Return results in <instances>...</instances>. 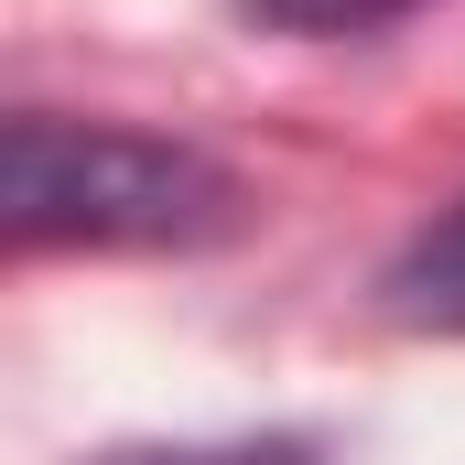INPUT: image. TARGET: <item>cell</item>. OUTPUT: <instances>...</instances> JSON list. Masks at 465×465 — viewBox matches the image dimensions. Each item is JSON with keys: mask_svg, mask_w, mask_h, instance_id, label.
<instances>
[{"mask_svg": "<svg viewBox=\"0 0 465 465\" xmlns=\"http://www.w3.org/2000/svg\"><path fill=\"white\" fill-rule=\"evenodd\" d=\"M0 217L22 249H195L238 217V184L195 141L22 109L0 130Z\"/></svg>", "mask_w": 465, "mask_h": 465, "instance_id": "6da1fadb", "label": "cell"}, {"mask_svg": "<svg viewBox=\"0 0 465 465\" xmlns=\"http://www.w3.org/2000/svg\"><path fill=\"white\" fill-rule=\"evenodd\" d=\"M390 314L422 336H465V195L390 260Z\"/></svg>", "mask_w": 465, "mask_h": 465, "instance_id": "7a4b0ae2", "label": "cell"}, {"mask_svg": "<svg viewBox=\"0 0 465 465\" xmlns=\"http://www.w3.org/2000/svg\"><path fill=\"white\" fill-rule=\"evenodd\" d=\"M98 465H325V455L292 433H238V444H119Z\"/></svg>", "mask_w": 465, "mask_h": 465, "instance_id": "3957f363", "label": "cell"}, {"mask_svg": "<svg viewBox=\"0 0 465 465\" xmlns=\"http://www.w3.org/2000/svg\"><path fill=\"white\" fill-rule=\"evenodd\" d=\"M271 33H379V22H401V11H422V0H249Z\"/></svg>", "mask_w": 465, "mask_h": 465, "instance_id": "277c9868", "label": "cell"}]
</instances>
